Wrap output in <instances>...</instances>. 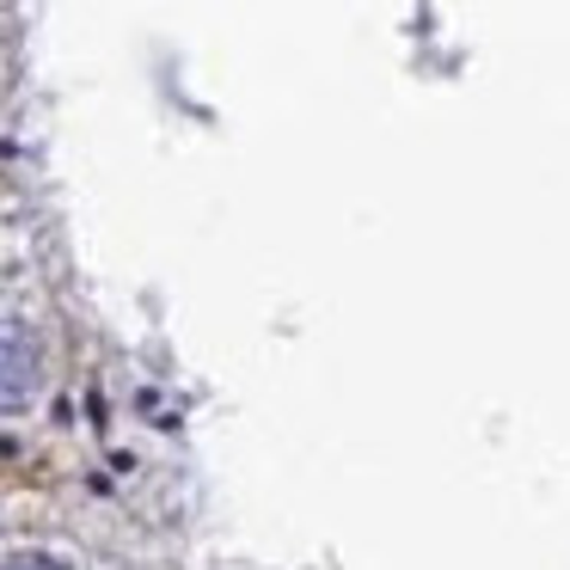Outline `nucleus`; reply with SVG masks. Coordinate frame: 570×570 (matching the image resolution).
<instances>
[{"label": "nucleus", "instance_id": "obj_2", "mask_svg": "<svg viewBox=\"0 0 570 570\" xmlns=\"http://www.w3.org/2000/svg\"><path fill=\"white\" fill-rule=\"evenodd\" d=\"M0 570H62L56 558H38V552H19V558H7Z\"/></svg>", "mask_w": 570, "mask_h": 570}, {"label": "nucleus", "instance_id": "obj_1", "mask_svg": "<svg viewBox=\"0 0 570 570\" xmlns=\"http://www.w3.org/2000/svg\"><path fill=\"white\" fill-rule=\"evenodd\" d=\"M43 386V350L19 313H0V417H13Z\"/></svg>", "mask_w": 570, "mask_h": 570}]
</instances>
